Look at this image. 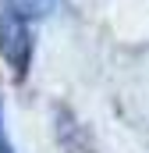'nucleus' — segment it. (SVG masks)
I'll return each mask as SVG.
<instances>
[{
  "label": "nucleus",
  "instance_id": "nucleus-1",
  "mask_svg": "<svg viewBox=\"0 0 149 153\" xmlns=\"http://www.w3.org/2000/svg\"><path fill=\"white\" fill-rule=\"evenodd\" d=\"M36 7L32 0H0V61L11 75H29L32 50H36Z\"/></svg>",
  "mask_w": 149,
  "mask_h": 153
},
{
  "label": "nucleus",
  "instance_id": "nucleus-4",
  "mask_svg": "<svg viewBox=\"0 0 149 153\" xmlns=\"http://www.w3.org/2000/svg\"><path fill=\"white\" fill-rule=\"evenodd\" d=\"M32 7H36V14H46L53 7V0H32Z\"/></svg>",
  "mask_w": 149,
  "mask_h": 153
},
{
  "label": "nucleus",
  "instance_id": "nucleus-3",
  "mask_svg": "<svg viewBox=\"0 0 149 153\" xmlns=\"http://www.w3.org/2000/svg\"><path fill=\"white\" fill-rule=\"evenodd\" d=\"M0 153H18L11 132H7V117H4V96H0Z\"/></svg>",
  "mask_w": 149,
  "mask_h": 153
},
{
  "label": "nucleus",
  "instance_id": "nucleus-2",
  "mask_svg": "<svg viewBox=\"0 0 149 153\" xmlns=\"http://www.w3.org/2000/svg\"><path fill=\"white\" fill-rule=\"evenodd\" d=\"M57 143H60L64 153H96L92 143H89V135H85V128H82L71 117V111H64V107L57 111Z\"/></svg>",
  "mask_w": 149,
  "mask_h": 153
}]
</instances>
